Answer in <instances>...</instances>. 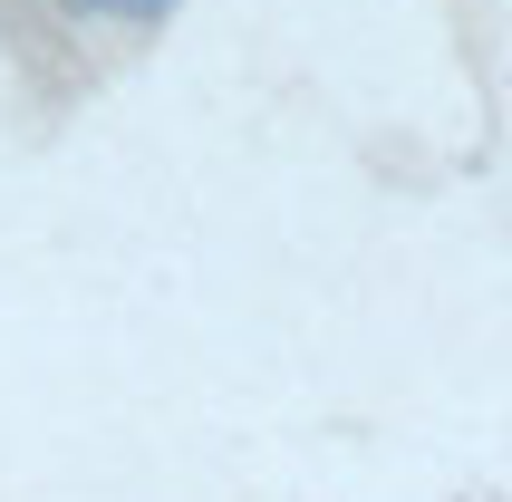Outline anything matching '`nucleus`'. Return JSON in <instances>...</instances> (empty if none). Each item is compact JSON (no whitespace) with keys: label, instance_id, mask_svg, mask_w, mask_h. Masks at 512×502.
<instances>
[{"label":"nucleus","instance_id":"obj_1","mask_svg":"<svg viewBox=\"0 0 512 502\" xmlns=\"http://www.w3.org/2000/svg\"><path fill=\"white\" fill-rule=\"evenodd\" d=\"M78 10H126V20H155L165 0H78Z\"/></svg>","mask_w":512,"mask_h":502}]
</instances>
